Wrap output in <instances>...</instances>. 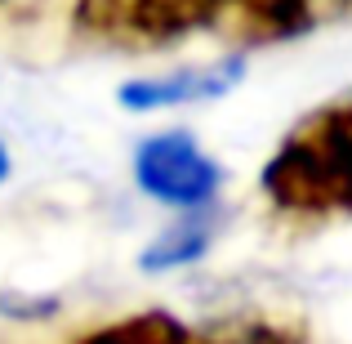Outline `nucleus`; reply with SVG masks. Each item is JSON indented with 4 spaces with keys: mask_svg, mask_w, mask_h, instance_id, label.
Listing matches in <instances>:
<instances>
[{
    "mask_svg": "<svg viewBox=\"0 0 352 344\" xmlns=\"http://www.w3.org/2000/svg\"><path fill=\"white\" fill-rule=\"evenodd\" d=\"M214 232H219L214 210H183L174 224H165L143 246L138 268L152 273V277H161V273H179V268L201 264V259L210 255V246H214Z\"/></svg>",
    "mask_w": 352,
    "mask_h": 344,
    "instance_id": "5",
    "label": "nucleus"
},
{
    "mask_svg": "<svg viewBox=\"0 0 352 344\" xmlns=\"http://www.w3.org/2000/svg\"><path fill=\"white\" fill-rule=\"evenodd\" d=\"M63 304L54 300H41V295H18V291H9V295H0V313L5 318H14V322H45V318H54Z\"/></svg>",
    "mask_w": 352,
    "mask_h": 344,
    "instance_id": "8",
    "label": "nucleus"
},
{
    "mask_svg": "<svg viewBox=\"0 0 352 344\" xmlns=\"http://www.w3.org/2000/svg\"><path fill=\"white\" fill-rule=\"evenodd\" d=\"M245 81V54H223L214 63H192V68L156 72V77H129L116 90V103L125 112H165V108H197L219 103Z\"/></svg>",
    "mask_w": 352,
    "mask_h": 344,
    "instance_id": "4",
    "label": "nucleus"
},
{
    "mask_svg": "<svg viewBox=\"0 0 352 344\" xmlns=\"http://www.w3.org/2000/svg\"><path fill=\"white\" fill-rule=\"evenodd\" d=\"M67 344H201L197 327L183 318H174L170 309H138L125 318L98 322V327L72 336Z\"/></svg>",
    "mask_w": 352,
    "mask_h": 344,
    "instance_id": "6",
    "label": "nucleus"
},
{
    "mask_svg": "<svg viewBox=\"0 0 352 344\" xmlns=\"http://www.w3.org/2000/svg\"><path fill=\"white\" fill-rule=\"evenodd\" d=\"M9 174H14V156H9V143L0 139V183H5Z\"/></svg>",
    "mask_w": 352,
    "mask_h": 344,
    "instance_id": "9",
    "label": "nucleus"
},
{
    "mask_svg": "<svg viewBox=\"0 0 352 344\" xmlns=\"http://www.w3.org/2000/svg\"><path fill=\"white\" fill-rule=\"evenodd\" d=\"M317 23V0H72V32L103 50H165L192 36L232 45L294 41Z\"/></svg>",
    "mask_w": 352,
    "mask_h": 344,
    "instance_id": "1",
    "label": "nucleus"
},
{
    "mask_svg": "<svg viewBox=\"0 0 352 344\" xmlns=\"http://www.w3.org/2000/svg\"><path fill=\"white\" fill-rule=\"evenodd\" d=\"M134 183L165 210H214L223 192V165L197 143L192 130H156L134 143Z\"/></svg>",
    "mask_w": 352,
    "mask_h": 344,
    "instance_id": "3",
    "label": "nucleus"
},
{
    "mask_svg": "<svg viewBox=\"0 0 352 344\" xmlns=\"http://www.w3.org/2000/svg\"><path fill=\"white\" fill-rule=\"evenodd\" d=\"M321 5H335V9H352V0H317V9Z\"/></svg>",
    "mask_w": 352,
    "mask_h": 344,
    "instance_id": "10",
    "label": "nucleus"
},
{
    "mask_svg": "<svg viewBox=\"0 0 352 344\" xmlns=\"http://www.w3.org/2000/svg\"><path fill=\"white\" fill-rule=\"evenodd\" d=\"M258 197L272 215L299 224L352 215V94L285 130L258 170Z\"/></svg>",
    "mask_w": 352,
    "mask_h": 344,
    "instance_id": "2",
    "label": "nucleus"
},
{
    "mask_svg": "<svg viewBox=\"0 0 352 344\" xmlns=\"http://www.w3.org/2000/svg\"><path fill=\"white\" fill-rule=\"evenodd\" d=\"M5 5H9V0H0V9H5Z\"/></svg>",
    "mask_w": 352,
    "mask_h": 344,
    "instance_id": "11",
    "label": "nucleus"
},
{
    "mask_svg": "<svg viewBox=\"0 0 352 344\" xmlns=\"http://www.w3.org/2000/svg\"><path fill=\"white\" fill-rule=\"evenodd\" d=\"M201 344H308V331L294 318L272 313H241V318H214L197 327Z\"/></svg>",
    "mask_w": 352,
    "mask_h": 344,
    "instance_id": "7",
    "label": "nucleus"
}]
</instances>
